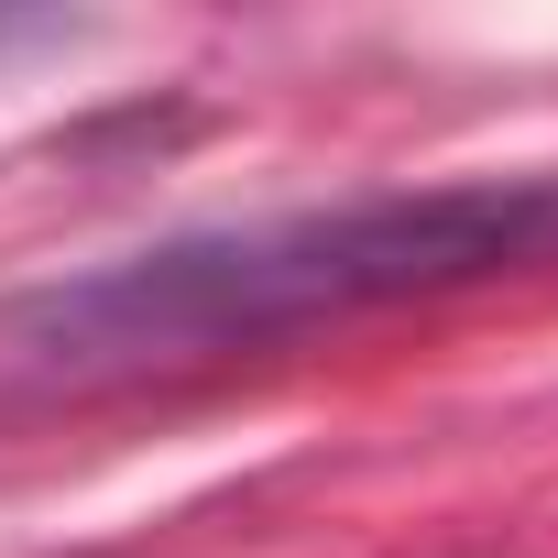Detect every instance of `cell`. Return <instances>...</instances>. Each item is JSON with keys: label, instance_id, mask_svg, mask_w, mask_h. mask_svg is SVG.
Masks as SVG:
<instances>
[{"label": "cell", "instance_id": "1", "mask_svg": "<svg viewBox=\"0 0 558 558\" xmlns=\"http://www.w3.org/2000/svg\"><path fill=\"white\" fill-rule=\"evenodd\" d=\"M525 263H558V175H471V186L340 197V208L132 252L88 286L34 296L23 340L56 373H143V362L296 340L318 318H362L395 296H449V286L525 274Z\"/></svg>", "mask_w": 558, "mask_h": 558}]
</instances>
